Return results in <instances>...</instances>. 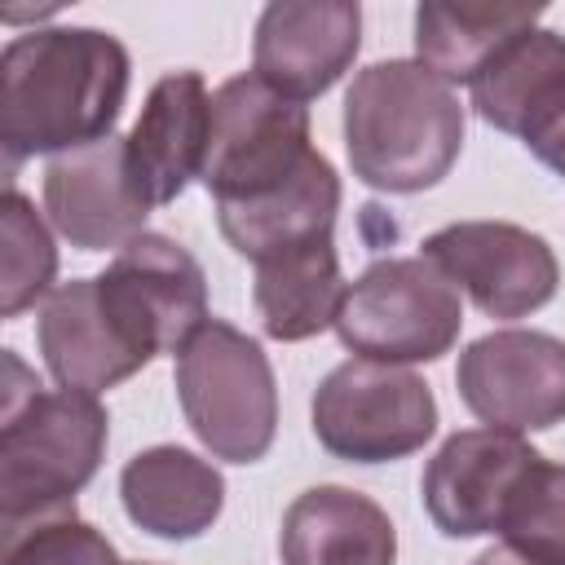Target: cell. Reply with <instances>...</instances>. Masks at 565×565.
I'll list each match as a JSON object with an SVG mask.
<instances>
[{
  "mask_svg": "<svg viewBox=\"0 0 565 565\" xmlns=\"http://www.w3.org/2000/svg\"><path fill=\"white\" fill-rule=\"evenodd\" d=\"M128 49L102 26H31L0 53V150L13 168L115 137L128 102Z\"/></svg>",
  "mask_w": 565,
  "mask_h": 565,
  "instance_id": "cell-1",
  "label": "cell"
},
{
  "mask_svg": "<svg viewBox=\"0 0 565 565\" xmlns=\"http://www.w3.org/2000/svg\"><path fill=\"white\" fill-rule=\"evenodd\" d=\"M344 150L371 190H433L463 150V102L415 57L371 62L344 93Z\"/></svg>",
  "mask_w": 565,
  "mask_h": 565,
  "instance_id": "cell-2",
  "label": "cell"
},
{
  "mask_svg": "<svg viewBox=\"0 0 565 565\" xmlns=\"http://www.w3.org/2000/svg\"><path fill=\"white\" fill-rule=\"evenodd\" d=\"M110 441V415L97 393L40 388V380L4 349L0 411V521L75 508L97 477Z\"/></svg>",
  "mask_w": 565,
  "mask_h": 565,
  "instance_id": "cell-3",
  "label": "cell"
},
{
  "mask_svg": "<svg viewBox=\"0 0 565 565\" xmlns=\"http://www.w3.org/2000/svg\"><path fill=\"white\" fill-rule=\"evenodd\" d=\"M172 384L190 433L212 459L256 463L269 455L278 433V384L260 340L207 318L181 344Z\"/></svg>",
  "mask_w": 565,
  "mask_h": 565,
  "instance_id": "cell-4",
  "label": "cell"
},
{
  "mask_svg": "<svg viewBox=\"0 0 565 565\" xmlns=\"http://www.w3.org/2000/svg\"><path fill=\"white\" fill-rule=\"evenodd\" d=\"M463 331L459 287L428 256H384L366 265L340 300L335 335L353 358L371 362H437Z\"/></svg>",
  "mask_w": 565,
  "mask_h": 565,
  "instance_id": "cell-5",
  "label": "cell"
},
{
  "mask_svg": "<svg viewBox=\"0 0 565 565\" xmlns=\"http://www.w3.org/2000/svg\"><path fill=\"white\" fill-rule=\"evenodd\" d=\"M309 428L335 459L393 463L424 450V441L437 433V397L411 366L349 358L313 388Z\"/></svg>",
  "mask_w": 565,
  "mask_h": 565,
  "instance_id": "cell-6",
  "label": "cell"
},
{
  "mask_svg": "<svg viewBox=\"0 0 565 565\" xmlns=\"http://www.w3.org/2000/svg\"><path fill=\"white\" fill-rule=\"evenodd\" d=\"M309 146V110L305 102L282 97L256 71L230 75L212 93V132L199 181L221 203H256L282 190L305 159Z\"/></svg>",
  "mask_w": 565,
  "mask_h": 565,
  "instance_id": "cell-7",
  "label": "cell"
},
{
  "mask_svg": "<svg viewBox=\"0 0 565 565\" xmlns=\"http://www.w3.org/2000/svg\"><path fill=\"white\" fill-rule=\"evenodd\" d=\"M486 318L512 322L539 313L561 287V260L552 243L512 221H455L419 243Z\"/></svg>",
  "mask_w": 565,
  "mask_h": 565,
  "instance_id": "cell-8",
  "label": "cell"
},
{
  "mask_svg": "<svg viewBox=\"0 0 565 565\" xmlns=\"http://www.w3.org/2000/svg\"><path fill=\"white\" fill-rule=\"evenodd\" d=\"M102 300L128 340L146 353H181V344L207 322V274L168 234H137L97 274Z\"/></svg>",
  "mask_w": 565,
  "mask_h": 565,
  "instance_id": "cell-9",
  "label": "cell"
},
{
  "mask_svg": "<svg viewBox=\"0 0 565 565\" xmlns=\"http://www.w3.org/2000/svg\"><path fill=\"white\" fill-rule=\"evenodd\" d=\"M455 388L463 406L503 433H543L565 419V340L503 327L459 353Z\"/></svg>",
  "mask_w": 565,
  "mask_h": 565,
  "instance_id": "cell-10",
  "label": "cell"
},
{
  "mask_svg": "<svg viewBox=\"0 0 565 565\" xmlns=\"http://www.w3.org/2000/svg\"><path fill=\"white\" fill-rule=\"evenodd\" d=\"M49 225L79 252L124 247L146 234L154 199L132 168L128 137H106L44 163Z\"/></svg>",
  "mask_w": 565,
  "mask_h": 565,
  "instance_id": "cell-11",
  "label": "cell"
},
{
  "mask_svg": "<svg viewBox=\"0 0 565 565\" xmlns=\"http://www.w3.org/2000/svg\"><path fill=\"white\" fill-rule=\"evenodd\" d=\"M534 459L539 450L521 433H503L486 424L450 433L419 477V499L428 521L446 539L499 534V516Z\"/></svg>",
  "mask_w": 565,
  "mask_h": 565,
  "instance_id": "cell-12",
  "label": "cell"
},
{
  "mask_svg": "<svg viewBox=\"0 0 565 565\" xmlns=\"http://www.w3.org/2000/svg\"><path fill=\"white\" fill-rule=\"evenodd\" d=\"M362 49L358 0H274L256 18L252 71L291 102H313Z\"/></svg>",
  "mask_w": 565,
  "mask_h": 565,
  "instance_id": "cell-13",
  "label": "cell"
},
{
  "mask_svg": "<svg viewBox=\"0 0 565 565\" xmlns=\"http://www.w3.org/2000/svg\"><path fill=\"white\" fill-rule=\"evenodd\" d=\"M35 340L57 388L102 393L150 366V358L128 340V331L106 309L97 274L53 287V296L40 305Z\"/></svg>",
  "mask_w": 565,
  "mask_h": 565,
  "instance_id": "cell-14",
  "label": "cell"
},
{
  "mask_svg": "<svg viewBox=\"0 0 565 565\" xmlns=\"http://www.w3.org/2000/svg\"><path fill=\"white\" fill-rule=\"evenodd\" d=\"M212 132V93L199 71H168L146 93V106L128 132V154L146 181L154 207L181 199L190 177L203 172Z\"/></svg>",
  "mask_w": 565,
  "mask_h": 565,
  "instance_id": "cell-15",
  "label": "cell"
},
{
  "mask_svg": "<svg viewBox=\"0 0 565 565\" xmlns=\"http://www.w3.org/2000/svg\"><path fill=\"white\" fill-rule=\"evenodd\" d=\"M119 503L137 530L185 543L216 525L225 508V477L212 459L185 446H150L124 463Z\"/></svg>",
  "mask_w": 565,
  "mask_h": 565,
  "instance_id": "cell-16",
  "label": "cell"
},
{
  "mask_svg": "<svg viewBox=\"0 0 565 565\" xmlns=\"http://www.w3.org/2000/svg\"><path fill=\"white\" fill-rule=\"evenodd\" d=\"M282 565H393L397 530L388 512L349 486H309L282 512Z\"/></svg>",
  "mask_w": 565,
  "mask_h": 565,
  "instance_id": "cell-17",
  "label": "cell"
},
{
  "mask_svg": "<svg viewBox=\"0 0 565 565\" xmlns=\"http://www.w3.org/2000/svg\"><path fill=\"white\" fill-rule=\"evenodd\" d=\"M344 287L349 282L340 278V252L331 234L256 260L252 300L260 313V331L282 344L322 335L327 327H335Z\"/></svg>",
  "mask_w": 565,
  "mask_h": 565,
  "instance_id": "cell-18",
  "label": "cell"
},
{
  "mask_svg": "<svg viewBox=\"0 0 565 565\" xmlns=\"http://www.w3.org/2000/svg\"><path fill=\"white\" fill-rule=\"evenodd\" d=\"M335 212H340V177H335L331 159L322 150H313L305 159V168L282 190H274L256 203H221L216 225H221L225 243L256 265L282 247L331 234Z\"/></svg>",
  "mask_w": 565,
  "mask_h": 565,
  "instance_id": "cell-19",
  "label": "cell"
},
{
  "mask_svg": "<svg viewBox=\"0 0 565 565\" xmlns=\"http://www.w3.org/2000/svg\"><path fill=\"white\" fill-rule=\"evenodd\" d=\"M468 88L472 110L490 128L525 137L565 97V35L547 26L516 35L486 62V71Z\"/></svg>",
  "mask_w": 565,
  "mask_h": 565,
  "instance_id": "cell-20",
  "label": "cell"
},
{
  "mask_svg": "<svg viewBox=\"0 0 565 565\" xmlns=\"http://www.w3.org/2000/svg\"><path fill=\"white\" fill-rule=\"evenodd\" d=\"M543 18L539 4H446L424 0L415 9V62L441 75L450 88L472 84L486 62L512 44L516 35L534 31Z\"/></svg>",
  "mask_w": 565,
  "mask_h": 565,
  "instance_id": "cell-21",
  "label": "cell"
},
{
  "mask_svg": "<svg viewBox=\"0 0 565 565\" xmlns=\"http://www.w3.org/2000/svg\"><path fill=\"white\" fill-rule=\"evenodd\" d=\"M0 318H22L35 300L53 296L57 247L53 230L18 185H4L0 199Z\"/></svg>",
  "mask_w": 565,
  "mask_h": 565,
  "instance_id": "cell-22",
  "label": "cell"
},
{
  "mask_svg": "<svg viewBox=\"0 0 565 565\" xmlns=\"http://www.w3.org/2000/svg\"><path fill=\"white\" fill-rule=\"evenodd\" d=\"M499 534L534 565H565V463L539 455L525 468L499 516Z\"/></svg>",
  "mask_w": 565,
  "mask_h": 565,
  "instance_id": "cell-23",
  "label": "cell"
},
{
  "mask_svg": "<svg viewBox=\"0 0 565 565\" xmlns=\"http://www.w3.org/2000/svg\"><path fill=\"white\" fill-rule=\"evenodd\" d=\"M0 565H124L115 543L75 508L4 521Z\"/></svg>",
  "mask_w": 565,
  "mask_h": 565,
  "instance_id": "cell-24",
  "label": "cell"
},
{
  "mask_svg": "<svg viewBox=\"0 0 565 565\" xmlns=\"http://www.w3.org/2000/svg\"><path fill=\"white\" fill-rule=\"evenodd\" d=\"M521 146H525L543 168H552L556 177H565V97L521 137Z\"/></svg>",
  "mask_w": 565,
  "mask_h": 565,
  "instance_id": "cell-25",
  "label": "cell"
},
{
  "mask_svg": "<svg viewBox=\"0 0 565 565\" xmlns=\"http://www.w3.org/2000/svg\"><path fill=\"white\" fill-rule=\"evenodd\" d=\"M472 565H534V561L521 556V552H512L508 543H499V547H486L481 556H472Z\"/></svg>",
  "mask_w": 565,
  "mask_h": 565,
  "instance_id": "cell-26",
  "label": "cell"
},
{
  "mask_svg": "<svg viewBox=\"0 0 565 565\" xmlns=\"http://www.w3.org/2000/svg\"><path fill=\"white\" fill-rule=\"evenodd\" d=\"M124 565H150V561H124Z\"/></svg>",
  "mask_w": 565,
  "mask_h": 565,
  "instance_id": "cell-27",
  "label": "cell"
}]
</instances>
